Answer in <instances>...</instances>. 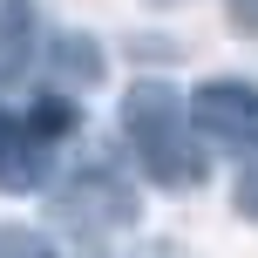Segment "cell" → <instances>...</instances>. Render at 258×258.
<instances>
[{
    "label": "cell",
    "mask_w": 258,
    "mask_h": 258,
    "mask_svg": "<svg viewBox=\"0 0 258 258\" xmlns=\"http://www.w3.org/2000/svg\"><path fill=\"white\" fill-rule=\"evenodd\" d=\"M41 251H48V238L21 231V224H0V258H41Z\"/></svg>",
    "instance_id": "52a82bcc"
},
{
    "label": "cell",
    "mask_w": 258,
    "mask_h": 258,
    "mask_svg": "<svg viewBox=\"0 0 258 258\" xmlns=\"http://www.w3.org/2000/svg\"><path fill=\"white\" fill-rule=\"evenodd\" d=\"M231 14H238L245 27H258V0H231Z\"/></svg>",
    "instance_id": "9c48e42d"
},
{
    "label": "cell",
    "mask_w": 258,
    "mask_h": 258,
    "mask_svg": "<svg viewBox=\"0 0 258 258\" xmlns=\"http://www.w3.org/2000/svg\"><path fill=\"white\" fill-rule=\"evenodd\" d=\"M34 61V0H0V82Z\"/></svg>",
    "instance_id": "5b68a950"
},
{
    "label": "cell",
    "mask_w": 258,
    "mask_h": 258,
    "mask_svg": "<svg viewBox=\"0 0 258 258\" xmlns=\"http://www.w3.org/2000/svg\"><path fill=\"white\" fill-rule=\"evenodd\" d=\"M231 204H238V218H251L258 224V156L245 170H238V183H231Z\"/></svg>",
    "instance_id": "ba28073f"
},
{
    "label": "cell",
    "mask_w": 258,
    "mask_h": 258,
    "mask_svg": "<svg viewBox=\"0 0 258 258\" xmlns=\"http://www.w3.org/2000/svg\"><path fill=\"white\" fill-rule=\"evenodd\" d=\"M190 129L218 150H258V82L245 75H211L190 95Z\"/></svg>",
    "instance_id": "7a4b0ae2"
},
{
    "label": "cell",
    "mask_w": 258,
    "mask_h": 258,
    "mask_svg": "<svg viewBox=\"0 0 258 258\" xmlns=\"http://www.w3.org/2000/svg\"><path fill=\"white\" fill-rule=\"evenodd\" d=\"M48 150L54 143H41L27 116L0 109V190H34L41 170H48Z\"/></svg>",
    "instance_id": "277c9868"
},
{
    "label": "cell",
    "mask_w": 258,
    "mask_h": 258,
    "mask_svg": "<svg viewBox=\"0 0 258 258\" xmlns=\"http://www.w3.org/2000/svg\"><path fill=\"white\" fill-rule=\"evenodd\" d=\"M41 258H61V251H41Z\"/></svg>",
    "instance_id": "30bf717a"
},
{
    "label": "cell",
    "mask_w": 258,
    "mask_h": 258,
    "mask_svg": "<svg viewBox=\"0 0 258 258\" xmlns=\"http://www.w3.org/2000/svg\"><path fill=\"white\" fill-rule=\"evenodd\" d=\"M54 75H68V82H95L102 75V48H95L89 34H54Z\"/></svg>",
    "instance_id": "8992f818"
},
{
    "label": "cell",
    "mask_w": 258,
    "mask_h": 258,
    "mask_svg": "<svg viewBox=\"0 0 258 258\" xmlns=\"http://www.w3.org/2000/svg\"><path fill=\"white\" fill-rule=\"evenodd\" d=\"M136 190H129L122 177H109V170H82V177H68L61 190H54V218L68 224L75 238H109V231H129L136 224Z\"/></svg>",
    "instance_id": "3957f363"
},
{
    "label": "cell",
    "mask_w": 258,
    "mask_h": 258,
    "mask_svg": "<svg viewBox=\"0 0 258 258\" xmlns=\"http://www.w3.org/2000/svg\"><path fill=\"white\" fill-rule=\"evenodd\" d=\"M122 143L136 150L143 177L163 190H197L204 183V150L190 129V102L170 82H136L122 95Z\"/></svg>",
    "instance_id": "6da1fadb"
}]
</instances>
